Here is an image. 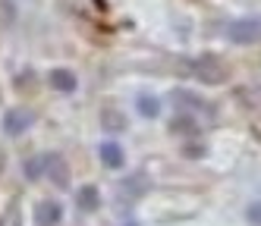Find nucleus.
I'll return each instance as SVG.
<instances>
[{
	"instance_id": "obj_4",
	"label": "nucleus",
	"mask_w": 261,
	"mask_h": 226,
	"mask_svg": "<svg viewBox=\"0 0 261 226\" xmlns=\"http://www.w3.org/2000/svg\"><path fill=\"white\" fill-rule=\"evenodd\" d=\"M54 85H60V88H72L69 72H54Z\"/></svg>"
},
{
	"instance_id": "obj_2",
	"label": "nucleus",
	"mask_w": 261,
	"mask_h": 226,
	"mask_svg": "<svg viewBox=\"0 0 261 226\" xmlns=\"http://www.w3.org/2000/svg\"><path fill=\"white\" fill-rule=\"evenodd\" d=\"M35 217H38V226H54L60 220V207L57 204H41L38 211H35Z\"/></svg>"
},
{
	"instance_id": "obj_1",
	"label": "nucleus",
	"mask_w": 261,
	"mask_h": 226,
	"mask_svg": "<svg viewBox=\"0 0 261 226\" xmlns=\"http://www.w3.org/2000/svg\"><path fill=\"white\" fill-rule=\"evenodd\" d=\"M29 123H32V117L22 113V110H7V117H4V129L10 132V135H19Z\"/></svg>"
},
{
	"instance_id": "obj_3",
	"label": "nucleus",
	"mask_w": 261,
	"mask_h": 226,
	"mask_svg": "<svg viewBox=\"0 0 261 226\" xmlns=\"http://www.w3.org/2000/svg\"><path fill=\"white\" fill-rule=\"evenodd\" d=\"M104 163H110V166L120 163V148H117V145H107V148H104Z\"/></svg>"
}]
</instances>
